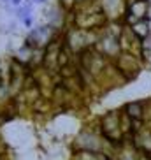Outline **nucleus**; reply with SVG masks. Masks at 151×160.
Listing matches in <instances>:
<instances>
[{
	"label": "nucleus",
	"instance_id": "obj_1",
	"mask_svg": "<svg viewBox=\"0 0 151 160\" xmlns=\"http://www.w3.org/2000/svg\"><path fill=\"white\" fill-rule=\"evenodd\" d=\"M100 122V132L102 136L111 141L113 144H116L118 148H121L125 136L121 130V122H119V109H111L107 113H104L99 118Z\"/></svg>",
	"mask_w": 151,
	"mask_h": 160
},
{
	"label": "nucleus",
	"instance_id": "obj_2",
	"mask_svg": "<svg viewBox=\"0 0 151 160\" xmlns=\"http://www.w3.org/2000/svg\"><path fill=\"white\" fill-rule=\"evenodd\" d=\"M114 65L118 67V71L123 74L125 79L132 81L141 74L142 67H144V60L141 57H137V55H132V53H121L114 60Z\"/></svg>",
	"mask_w": 151,
	"mask_h": 160
},
{
	"label": "nucleus",
	"instance_id": "obj_3",
	"mask_svg": "<svg viewBox=\"0 0 151 160\" xmlns=\"http://www.w3.org/2000/svg\"><path fill=\"white\" fill-rule=\"evenodd\" d=\"M95 49L100 53V55H104L105 58L109 60H116V58L121 55V46H119V37L116 35H111V33L104 32V30H100L99 33V41L95 44Z\"/></svg>",
	"mask_w": 151,
	"mask_h": 160
},
{
	"label": "nucleus",
	"instance_id": "obj_4",
	"mask_svg": "<svg viewBox=\"0 0 151 160\" xmlns=\"http://www.w3.org/2000/svg\"><path fill=\"white\" fill-rule=\"evenodd\" d=\"M149 9L151 2L149 0H134L132 4L127 5V12L123 16L125 25H134L139 19H149Z\"/></svg>",
	"mask_w": 151,
	"mask_h": 160
},
{
	"label": "nucleus",
	"instance_id": "obj_5",
	"mask_svg": "<svg viewBox=\"0 0 151 160\" xmlns=\"http://www.w3.org/2000/svg\"><path fill=\"white\" fill-rule=\"evenodd\" d=\"M119 46H121V53H132V55H137V57L142 58V41L132 32V28L128 25L119 35Z\"/></svg>",
	"mask_w": 151,
	"mask_h": 160
},
{
	"label": "nucleus",
	"instance_id": "obj_6",
	"mask_svg": "<svg viewBox=\"0 0 151 160\" xmlns=\"http://www.w3.org/2000/svg\"><path fill=\"white\" fill-rule=\"evenodd\" d=\"M71 160H114L104 151H90V150H72Z\"/></svg>",
	"mask_w": 151,
	"mask_h": 160
},
{
	"label": "nucleus",
	"instance_id": "obj_7",
	"mask_svg": "<svg viewBox=\"0 0 151 160\" xmlns=\"http://www.w3.org/2000/svg\"><path fill=\"white\" fill-rule=\"evenodd\" d=\"M123 111L132 118V120H144V111H146V102L144 100H130L123 106Z\"/></svg>",
	"mask_w": 151,
	"mask_h": 160
},
{
	"label": "nucleus",
	"instance_id": "obj_8",
	"mask_svg": "<svg viewBox=\"0 0 151 160\" xmlns=\"http://www.w3.org/2000/svg\"><path fill=\"white\" fill-rule=\"evenodd\" d=\"M130 28H132V32L135 33L141 41H144V39H148L151 35L149 19H139V21H135L134 25H130Z\"/></svg>",
	"mask_w": 151,
	"mask_h": 160
},
{
	"label": "nucleus",
	"instance_id": "obj_9",
	"mask_svg": "<svg viewBox=\"0 0 151 160\" xmlns=\"http://www.w3.org/2000/svg\"><path fill=\"white\" fill-rule=\"evenodd\" d=\"M32 55H33V48L27 46V44H21L19 49H16L14 53V60H18L19 63H23V65H30L32 63Z\"/></svg>",
	"mask_w": 151,
	"mask_h": 160
},
{
	"label": "nucleus",
	"instance_id": "obj_10",
	"mask_svg": "<svg viewBox=\"0 0 151 160\" xmlns=\"http://www.w3.org/2000/svg\"><path fill=\"white\" fill-rule=\"evenodd\" d=\"M119 122H121V130H123V136L125 137H132L134 136V120L128 116L123 108L119 109Z\"/></svg>",
	"mask_w": 151,
	"mask_h": 160
},
{
	"label": "nucleus",
	"instance_id": "obj_11",
	"mask_svg": "<svg viewBox=\"0 0 151 160\" xmlns=\"http://www.w3.org/2000/svg\"><path fill=\"white\" fill-rule=\"evenodd\" d=\"M58 5H60L63 11L71 12V11L76 9V5H77V0H58Z\"/></svg>",
	"mask_w": 151,
	"mask_h": 160
},
{
	"label": "nucleus",
	"instance_id": "obj_12",
	"mask_svg": "<svg viewBox=\"0 0 151 160\" xmlns=\"http://www.w3.org/2000/svg\"><path fill=\"white\" fill-rule=\"evenodd\" d=\"M149 57H151V35L142 41V58L148 60Z\"/></svg>",
	"mask_w": 151,
	"mask_h": 160
},
{
	"label": "nucleus",
	"instance_id": "obj_13",
	"mask_svg": "<svg viewBox=\"0 0 151 160\" xmlns=\"http://www.w3.org/2000/svg\"><path fill=\"white\" fill-rule=\"evenodd\" d=\"M21 23H23L25 27H27V28H32V25H33V14H32V16H28V18H25L23 21H21Z\"/></svg>",
	"mask_w": 151,
	"mask_h": 160
},
{
	"label": "nucleus",
	"instance_id": "obj_14",
	"mask_svg": "<svg viewBox=\"0 0 151 160\" xmlns=\"http://www.w3.org/2000/svg\"><path fill=\"white\" fill-rule=\"evenodd\" d=\"M47 0H32V4H39V5H42V4H46Z\"/></svg>",
	"mask_w": 151,
	"mask_h": 160
},
{
	"label": "nucleus",
	"instance_id": "obj_15",
	"mask_svg": "<svg viewBox=\"0 0 151 160\" xmlns=\"http://www.w3.org/2000/svg\"><path fill=\"white\" fill-rule=\"evenodd\" d=\"M0 160H4V148H0Z\"/></svg>",
	"mask_w": 151,
	"mask_h": 160
},
{
	"label": "nucleus",
	"instance_id": "obj_16",
	"mask_svg": "<svg viewBox=\"0 0 151 160\" xmlns=\"http://www.w3.org/2000/svg\"><path fill=\"white\" fill-rule=\"evenodd\" d=\"M85 2H88V0H77V4H85Z\"/></svg>",
	"mask_w": 151,
	"mask_h": 160
},
{
	"label": "nucleus",
	"instance_id": "obj_17",
	"mask_svg": "<svg viewBox=\"0 0 151 160\" xmlns=\"http://www.w3.org/2000/svg\"><path fill=\"white\" fill-rule=\"evenodd\" d=\"M0 148H2V144H0Z\"/></svg>",
	"mask_w": 151,
	"mask_h": 160
}]
</instances>
